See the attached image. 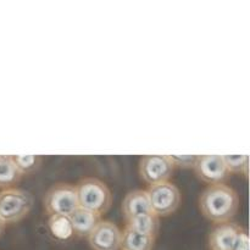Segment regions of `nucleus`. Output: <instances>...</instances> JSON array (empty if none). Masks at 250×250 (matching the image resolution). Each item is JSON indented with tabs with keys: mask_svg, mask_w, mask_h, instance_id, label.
I'll use <instances>...</instances> for the list:
<instances>
[{
	"mask_svg": "<svg viewBox=\"0 0 250 250\" xmlns=\"http://www.w3.org/2000/svg\"><path fill=\"white\" fill-rule=\"evenodd\" d=\"M229 173L248 176L249 158L248 155H226L222 156Z\"/></svg>",
	"mask_w": 250,
	"mask_h": 250,
	"instance_id": "obj_17",
	"label": "nucleus"
},
{
	"mask_svg": "<svg viewBox=\"0 0 250 250\" xmlns=\"http://www.w3.org/2000/svg\"><path fill=\"white\" fill-rule=\"evenodd\" d=\"M197 155H172L170 156L173 166L181 168H193L195 161H197Z\"/></svg>",
	"mask_w": 250,
	"mask_h": 250,
	"instance_id": "obj_18",
	"label": "nucleus"
},
{
	"mask_svg": "<svg viewBox=\"0 0 250 250\" xmlns=\"http://www.w3.org/2000/svg\"><path fill=\"white\" fill-rule=\"evenodd\" d=\"M78 208L104 215L112 205V193L106 183L95 177H85L75 186Z\"/></svg>",
	"mask_w": 250,
	"mask_h": 250,
	"instance_id": "obj_2",
	"label": "nucleus"
},
{
	"mask_svg": "<svg viewBox=\"0 0 250 250\" xmlns=\"http://www.w3.org/2000/svg\"><path fill=\"white\" fill-rule=\"evenodd\" d=\"M232 250H249V236L247 229L243 227L239 231L238 236H237L236 242H234L233 249Z\"/></svg>",
	"mask_w": 250,
	"mask_h": 250,
	"instance_id": "obj_19",
	"label": "nucleus"
},
{
	"mask_svg": "<svg viewBox=\"0 0 250 250\" xmlns=\"http://www.w3.org/2000/svg\"><path fill=\"white\" fill-rule=\"evenodd\" d=\"M11 158L22 177L36 172L42 165V158L39 155H12Z\"/></svg>",
	"mask_w": 250,
	"mask_h": 250,
	"instance_id": "obj_16",
	"label": "nucleus"
},
{
	"mask_svg": "<svg viewBox=\"0 0 250 250\" xmlns=\"http://www.w3.org/2000/svg\"><path fill=\"white\" fill-rule=\"evenodd\" d=\"M195 176L209 186L224 183L229 177V171L222 156L202 155L198 156L193 166Z\"/></svg>",
	"mask_w": 250,
	"mask_h": 250,
	"instance_id": "obj_7",
	"label": "nucleus"
},
{
	"mask_svg": "<svg viewBox=\"0 0 250 250\" xmlns=\"http://www.w3.org/2000/svg\"><path fill=\"white\" fill-rule=\"evenodd\" d=\"M122 211L126 220L134 219L142 215L153 214L146 190L136 189L127 193L122 202Z\"/></svg>",
	"mask_w": 250,
	"mask_h": 250,
	"instance_id": "obj_10",
	"label": "nucleus"
},
{
	"mask_svg": "<svg viewBox=\"0 0 250 250\" xmlns=\"http://www.w3.org/2000/svg\"><path fill=\"white\" fill-rule=\"evenodd\" d=\"M43 204L49 216L53 215L71 216L78 209L75 186L70 183H56L45 193Z\"/></svg>",
	"mask_w": 250,
	"mask_h": 250,
	"instance_id": "obj_4",
	"label": "nucleus"
},
{
	"mask_svg": "<svg viewBox=\"0 0 250 250\" xmlns=\"http://www.w3.org/2000/svg\"><path fill=\"white\" fill-rule=\"evenodd\" d=\"M159 226H160L159 217L154 214L142 215V216H137L134 219L126 220V227L139 232V233L154 237V238H156V236H158Z\"/></svg>",
	"mask_w": 250,
	"mask_h": 250,
	"instance_id": "obj_14",
	"label": "nucleus"
},
{
	"mask_svg": "<svg viewBox=\"0 0 250 250\" xmlns=\"http://www.w3.org/2000/svg\"><path fill=\"white\" fill-rule=\"evenodd\" d=\"M21 178L22 175L15 166L11 156L0 155V189L15 188Z\"/></svg>",
	"mask_w": 250,
	"mask_h": 250,
	"instance_id": "obj_13",
	"label": "nucleus"
},
{
	"mask_svg": "<svg viewBox=\"0 0 250 250\" xmlns=\"http://www.w3.org/2000/svg\"><path fill=\"white\" fill-rule=\"evenodd\" d=\"M239 195L225 183L208 186L199 195V209L205 219L216 225L229 224L239 209Z\"/></svg>",
	"mask_w": 250,
	"mask_h": 250,
	"instance_id": "obj_1",
	"label": "nucleus"
},
{
	"mask_svg": "<svg viewBox=\"0 0 250 250\" xmlns=\"http://www.w3.org/2000/svg\"><path fill=\"white\" fill-rule=\"evenodd\" d=\"M32 208L33 197L27 190L16 187L0 190V220L5 226L23 220Z\"/></svg>",
	"mask_w": 250,
	"mask_h": 250,
	"instance_id": "obj_3",
	"label": "nucleus"
},
{
	"mask_svg": "<svg viewBox=\"0 0 250 250\" xmlns=\"http://www.w3.org/2000/svg\"><path fill=\"white\" fill-rule=\"evenodd\" d=\"M4 229H5V225H4V222H2L1 220H0V237H1L2 232H4Z\"/></svg>",
	"mask_w": 250,
	"mask_h": 250,
	"instance_id": "obj_20",
	"label": "nucleus"
},
{
	"mask_svg": "<svg viewBox=\"0 0 250 250\" xmlns=\"http://www.w3.org/2000/svg\"><path fill=\"white\" fill-rule=\"evenodd\" d=\"M87 239L92 250H119L121 247V229L114 222L100 220Z\"/></svg>",
	"mask_w": 250,
	"mask_h": 250,
	"instance_id": "obj_8",
	"label": "nucleus"
},
{
	"mask_svg": "<svg viewBox=\"0 0 250 250\" xmlns=\"http://www.w3.org/2000/svg\"><path fill=\"white\" fill-rule=\"evenodd\" d=\"M48 229L50 233L59 241H68L75 236L70 216H62V215L49 216Z\"/></svg>",
	"mask_w": 250,
	"mask_h": 250,
	"instance_id": "obj_15",
	"label": "nucleus"
},
{
	"mask_svg": "<svg viewBox=\"0 0 250 250\" xmlns=\"http://www.w3.org/2000/svg\"><path fill=\"white\" fill-rule=\"evenodd\" d=\"M242 226L229 222V224L217 225L209 234L210 250H232L237 236Z\"/></svg>",
	"mask_w": 250,
	"mask_h": 250,
	"instance_id": "obj_9",
	"label": "nucleus"
},
{
	"mask_svg": "<svg viewBox=\"0 0 250 250\" xmlns=\"http://www.w3.org/2000/svg\"><path fill=\"white\" fill-rule=\"evenodd\" d=\"M155 238L125 226L121 231V250H153Z\"/></svg>",
	"mask_w": 250,
	"mask_h": 250,
	"instance_id": "obj_12",
	"label": "nucleus"
},
{
	"mask_svg": "<svg viewBox=\"0 0 250 250\" xmlns=\"http://www.w3.org/2000/svg\"><path fill=\"white\" fill-rule=\"evenodd\" d=\"M150 202L151 211L158 217H166L177 211L181 205L182 195L176 185L164 182L160 185L150 186L146 190Z\"/></svg>",
	"mask_w": 250,
	"mask_h": 250,
	"instance_id": "obj_5",
	"label": "nucleus"
},
{
	"mask_svg": "<svg viewBox=\"0 0 250 250\" xmlns=\"http://www.w3.org/2000/svg\"><path fill=\"white\" fill-rule=\"evenodd\" d=\"M71 224H72L73 233L80 238H87L90 232L95 229L102 220V216L95 212L89 211L78 208L75 212L70 216Z\"/></svg>",
	"mask_w": 250,
	"mask_h": 250,
	"instance_id": "obj_11",
	"label": "nucleus"
},
{
	"mask_svg": "<svg viewBox=\"0 0 250 250\" xmlns=\"http://www.w3.org/2000/svg\"><path fill=\"white\" fill-rule=\"evenodd\" d=\"M175 166L168 155H146L139 161V176L150 186L170 182Z\"/></svg>",
	"mask_w": 250,
	"mask_h": 250,
	"instance_id": "obj_6",
	"label": "nucleus"
}]
</instances>
